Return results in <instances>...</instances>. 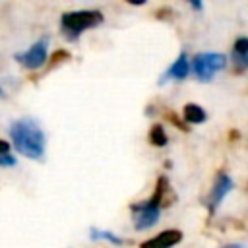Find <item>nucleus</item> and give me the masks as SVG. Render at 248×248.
I'll use <instances>...</instances> for the list:
<instances>
[{"instance_id": "1", "label": "nucleus", "mask_w": 248, "mask_h": 248, "mask_svg": "<svg viewBox=\"0 0 248 248\" xmlns=\"http://www.w3.org/2000/svg\"><path fill=\"white\" fill-rule=\"evenodd\" d=\"M10 138L17 153L27 159H41L45 153V134L31 118H19L10 126Z\"/></svg>"}, {"instance_id": "2", "label": "nucleus", "mask_w": 248, "mask_h": 248, "mask_svg": "<svg viewBox=\"0 0 248 248\" xmlns=\"http://www.w3.org/2000/svg\"><path fill=\"white\" fill-rule=\"evenodd\" d=\"M167 194H172V192H170V186H169V180H167L165 176H159L153 196H151L149 200L140 202V203H134V205L130 207V211H132V215H134L136 231H145V229L153 227V225L159 221L161 207L167 205V202H165Z\"/></svg>"}, {"instance_id": "3", "label": "nucleus", "mask_w": 248, "mask_h": 248, "mask_svg": "<svg viewBox=\"0 0 248 248\" xmlns=\"http://www.w3.org/2000/svg\"><path fill=\"white\" fill-rule=\"evenodd\" d=\"M227 58L219 52H200L192 58V70L200 81H209L219 70L225 68Z\"/></svg>"}, {"instance_id": "4", "label": "nucleus", "mask_w": 248, "mask_h": 248, "mask_svg": "<svg viewBox=\"0 0 248 248\" xmlns=\"http://www.w3.org/2000/svg\"><path fill=\"white\" fill-rule=\"evenodd\" d=\"M103 21V14L95 10H79V12H66L62 16V27L72 33H81L85 29L97 27Z\"/></svg>"}, {"instance_id": "5", "label": "nucleus", "mask_w": 248, "mask_h": 248, "mask_svg": "<svg viewBox=\"0 0 248 248\" xmlns=\"http://www.w3.org/2000/svg\"><path fill=\"white\" fill-rule=\"evenodd\" d=\"M46 45H48L46 39H41V41L33 43L25 52H17L16 54V60L23 68H27V70H37L46 60Z\"/></svg>"}, {"instance_id": "6", "label": "nucleus", "mask_w": 248, "mask_h": 248, "mask_svg": "<svg viewBox=\"0 0 248 248\" xmlns=\"http://www.w3.org/2000/svg\"><path fill=\"white\" fill-rule=\"evenodd\" d=\"M231 190H232L231 176L225 174V172L217 174V178H215V182H213V186L209 190V196H207V209H209V213H215V209L221 205V202L225 200V196Z\"/></svg>"}, {"instance_id": "7", "label": "nucleus", "mask_w": 248, "mask_h": 248, "mask_svg": "<svg viewBox=\"0 0 248 248\" xmlns=\"http://www.w3.org/2000/svg\"><path fill=\"white\" fill-rule=\"evenodd\" d=\"M180 240H182V232H180V231H176V229H167V231L155 234L153 238L141 242L140 248H172V246H176Z\"/></svg>"}, {"instance_id": "8", "label": "nucleus", "mask_w": 248, "mask_h": 248, "mask_svg": "<svg viewBox=\"0 0 248 248\" xmlns=\"http://www.w3.org/2000/svg\"><path fill=\"white\" fill-rule=\"evenodd\" d=\"M231 60L234 66V72H246L248 70V37H238L232 45V52H231Z\"/></svg>"}, {"instance_id": "9", "label": "nucleus", "mask_w": 248, "mask_h": 248, "mask_svg": "<svg viewBox=\"0 0 248 248\" xmlns=\"http://www.w3.org/2000/svg\"><path fill=\"white\" fill-rule=\"evenodd\" d=\"M190 72V62L186 58V52H180V56L170 64V68L165 72V76H161V83L167 79H186Z\"/></svg>"}, {"instance_id": "10", "label": "nucleus", "mask_w": 248, "mask_h": 248, "mask_svg": "<svg viewBox=\"0 0 248 248\" xmlns=\"http://www.w3.org/2000/svg\"><path fill=\"white\" fill-rule=\"evenodd\" d=\"M182 116H184V120H186L188 124H202V122H205V118H207L205 110H203L200 105H194V103H188V105L184 107Z\"/></svg>"}, {"instance_id": "11", "label": "nucleus", "mask_w": 248, "mask_h": 248, "mask_svg": "<svg viewBox=\"0 0 248 248\" xmlns=\"http://www.w3.org/2000/svg\"><path fill=\"white\" fill-rule=\"evenodd\" d=\"M89 238H91V240H107V242L116 244V246H122V244H124V240H122L120 236H116L114 232H110V231L91 229V231H89Z\"/></svg>"}, {"instance_id": "12", "label": "nucleus", "mask_w": 248, "mask_h": 248, "mask_svg": "<svg viewBox=\"0 0 248 248\" xmlns=\"http://www.w3.org/2000/svg\"><path fill=\"white\" fill-rule=\"evenodd\" d=\"M149 141L153 143V145H157V147H163V145H167V134H165V128H163V124H153L151 126V130H149Z\"/></svg>"}, {"instance_id": "13", "label": "nucleus", "mask_w": 248, "mask_h": 248, "mask_svg": "<svg viewBox=\"0 0 248 248\" xmlns=\"http://www.w3.org/2000/svg\"><path fill=\"white\" fill-rule=\"evenodd\" d=\"M16 165V157H12L10 153L0 155V167H14Z\"/></svg>"}, {"instance_id": "14", "label": "nucleus", "mask_w": 248, "mask_h": 248, "mask_svg": "<svg viewBox=\"0 0 248 248\" xmlns=\"http://www.w3.org/2000/svg\"><path fill=\"white\" fill-rule=\"evenodd\" d=\"M10 153V143L6 140H0V155H6Z\"/></svg>"}, {"instance_id": "15", "label": "nucleus", "mask_w": 248, "mask_h": 248, "mask_svg": "<svg viewBox=\"0 0 248 248\" xmlns=\"http://www.w3.org/2000/svg\"><path fill=\"white\" fill-rule=\"evenodd\" d=\"M188 2H190V6H192V8H196V10H200V8H202V0H188Z\"/></svg>"}, {"instance_id": "16", "label": "nucleus", "mask_w": 248, "mask_h": 248, "mask_svg": "<svg viewBox=\"0 0 248 248\" xmlns=\"http://www.w3.org/2000/svg\"><path fill=\"white\" fill-rule=\"evenodd\" d=\"M126 2H128V4H134V6H141L145 0H126Z\"/></svg>"}, {"instance_id": "17", "label": "nucleus", "mask_w": 248, "mask_h": 248, "mask_svg": "<svg viewBox=\"0 0 248 248\" xmlns=\"http://www.w3.org/2000/svg\"><path fill=\"white\" fill-rule=\"evenodd\" d=\"M223 248H242V246L240 244H225Z\"/></svg>"}, {"instance_id": "18", "label": "nucleus", "mask_w": 248, "mask_h": 248, "mask_svg": "<svg viewBox=\"0 0 248 248\" xmlns=\"http://www.w3.org/2000/svg\"><path fill=\"white\" fill-rule=\"evenodd\" d=\"M2 93H4V91H2V87H0V97H2Z\"/></svg>"}]
</instances>
